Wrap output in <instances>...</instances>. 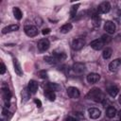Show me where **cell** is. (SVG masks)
<instances>
[{
  "instance_id": "obj_1",
  "label": "cell",
  "mask_w": 121,
  "mask_h": 121,
  "mask_svg": "<svg viewBox=\"0 0 121 121\" xmlns=\"http://www.w3.org/2000/svg\"><path fill=\"white\" fill-rule=\"evenodd\" d=\"M88 96H89L92 100H94V101H95V102H103V100L106 98L104 93H103L99 88H94V89H92V90L90 91Z\"/></svg>"
},
{
  "instance_id": "obj_2",
  "label": "cell",
  "mask_w": 121,
  "mask_h": 121,
  "mask_svg": "<svg viewBox=\"0 0 121 121\" xmlns=\"http://www.w3.org/2000/svg\"><path fill=\"white\" fill-rule=\"evenodd\" d=\"M1 90H2V95H3L4 101H5V106L8 108V107H9V100H10V97H11V93H10L9 87L7 86V84L5 82L2 84Z\"/></svg>"
},
{
  "instance_id": "obj_3",
  "label": "cell",
  "mask_w": 121,
  "mask_h": 121,
  "mask_svg": "<svg viewBox=\"0 0 121 121\" xmlns=\"http://www.w3.org/2000/svg\"><path fill=\"white\" fill-rule=\"evenodd\" d=\"M50 46V42L48 39H41L39 42H38V44H37V47L39 49L40 52H45Z\"/></svg>"
},
{
  "instance_id": "obj_4",
  "label": "cell",
  "mask_w": 121,
  "mask_h": 121,
  "mask_svg": "<svg viewBox=\"0 0 121 121\" xmlns=\"http://www.w3.org/2000/svg\"><path fill=\"white\" fill-rule=\"evenodd\" d=\"M24 31L28 37H35L38 34V28L35 26L32 25H27L24 27Z\"/></svg>"
},
{
  "instance_id": "obj_5",
  "label": "cell",
  "mask_w": 121,
  "mask_h": 121,
  "mask_svg": "<svg viewBox=\"0 0 121 121\" xmlns=\"http://www.w3.org/2000/svg\"><path fill=\"white\" fill-rule=\"evenodd\" d=\"M111 10V4L108 1H104L100 3L97 7V12L98 13H108Z\"/></svg>"
},
{
  "instance_id": "obj_6",
  "label": "cell",
  "mask_w": 121,
  "mask_h": 121,
  "mask_svg": "<svg viewBox=\"0 0 121 121\" xmlns=\"http://www.w3.org/2000/svg\"><path fill=\"white\" fill-rule=\"evenodd\" d=\"M73 71L76 73V74H78V75H81L83 74L85 71H86V66L84 63L82 62H76L73 64V67H72Z\"/></svg>"
},
{
  "instance_id": "obj_7",
  "label": "cell",
  "mask_w": 121,
  "mask_h": 121,
  "mask_svg": "<svg viewBox=\"0 0 121 121\" xmlns=\"http://www.w3.org/2000/svg\"><path fill=\"white\" fill-rule=\"evenodd\" d=\"M85 44V41L82 38H77L74 39L72 42V48L74 50H80Z\"/></svg>"
},
{
  "instance_id": "obj_8",
  "label": "cell",
  "mask_w": 121,
  "mask_h": 121,
  "mask_svg": "<svg viewBox=\"0 0 121 121\" xmlns=\"http://www.w3.org/2000/svg\"><path fill=\"white\" fill-rule=\"evenodd\" d=\"M115 29H116V26L112 21H106V23L104 24V30L108 34H113L115 32Z\"/></svg>"
},
{
  "instance_id": "obj_9",
  "label": "cell",
  "mask_w": 121,
  "mask_h": 121,
  "mask_svg": "<svg viewBox=\"0 0 121 121\" xmlns=\"http://www.w3.org/2000/svg\"><path fill=\"white\" fill-rule=\"evenodd\" d=\"M67 95L71 97V98H78L79 97V95H80V93H79V91H78V88H76V87H68L67 88Z\"/></svg>"
},
{
  "instance_id": "obj_10",
  "label": "cell",
  "mask_w": 121,
  "mask_h": 121,
  "mask_svg": "<svg viewBox=\"0 0 121 121\" xmlns=\"http://www.w3.org/2000/svg\"><path fill=\"white\" fill-rule=\"evenodd\" d=\"M104 44L105 43L101 39H96V40H94L93 42H91L90 46L95 50H100V49H102Z\"/></svg>"
},
{
  "instance_id": "obj_11",
  "label": "cell",
  "mask_w": 121,
  "mask_h": 121,
  "mask_svg": "<svg viewBox=\"0 0 121 121\" xmlns=\"http://www.w3.org/2000/svg\"><path fill=\"white\" fill-rule=\"evenodd\" d=\"M88 113H89L90 118H92V119H97L100 116L101 112L97 108H89L88 109Z\"/></svg>"
},
{
  "instance_id": "obj_12",
  "label": "cell",
  "mask_w": 121,
  "mask_h": 121,
  "mask_svg": "<svg viewBox=\"0 0 121 121\" xmlns=\"http://www.w3.org/2000/svg\"><path fill=\"white\" fill-rule=\"evenodd\" d=\"M86 79L89 83H96L100 79V75L96 73H90L87 75Z\"/></svg>"
},
{
  "instance_id": "obj_13",
  "label": "cell",
  "mask_w": 121,
  "mask_h": 121,
  "mask_svg": "<svg viewBox=\"0 0 121 121\" xmlns=\"http://www.w3.org/2000/svg\"><path fill=\"white\" fill-rule=\"evenodd\" d=\"M38 88H39V84L36 80H29L28 82V85H27V90L29 91V93L31 94H35L37 91H38Z\"/></svg>"
},
{
  "instance_id": "obj_14",
  "label": "cell",
  "mask_w": 121,
  "mask_h": 121,
  "mask_svg": "<svg viewBox=\"0 0 121 121\" xmlns=\"http://www.w3.org/2000/svg\"><path fill=\"white\" fill-rule=\"evenodd\" d=\"M120 64H121V60L120 59H115V60H113L112 61L110 62V64H109V70L112 71V72H115L119 68Z\"/></svg>"
},
{
  "instance_id": "obj_15",
  "label": "cell",
  "mask_w": 121,
  "mask_h": 121,
  "mask_svg": "<svg viewBox=\"0 0 121 121\" xmlns=\"http://www.w3.org/2000/svg\"><path fill=\"white\" fill-rule=\"evenodd\" d=\"M18 29H19V26L13 24V25H9V26H5L2 29V33L3 34H7V33H9V32H12V31H16Z\"/></svg>"
},
{
  "instance_id": "obj_16",
  "label": "cell",
  "mask_w": 121,
  "mask_h": 121,
  "mask_svg": "<svg viewBox=\"0 0 121 121\" xmlns=\"http://www.w3.org/2000/svg\"><path fill=\"white\" fill-rule=\"evenodd\" d=\"M52 56H53V58H54V60H55L56 62L62 61V60H64L66 59V54H65L64 52H59V53H57V52L55 51Z\"/></svg>"
},
{
  "instance_id": "obj_17",
  "label": "cell",
  "mask_w": 121,
  "mask_h": 121,
  "mask_svg": "<svg viewBox=\"0 0 121 121\" xmlns=\"http://www.w3.org/2000/svg\"><path fill=\"white\" fill-rule=\"evenodd\" d=\"M13 66H14V71H15V73H16L18 76L22 77V76H23V69H22L21 64H20V62L18 61L17 59H13Z\"/></svg>"
},
{
  "instance_id": "obj_18",
  "label": "cell",
  "mask_w": 121,
  "mask_h": 121,
  "mask_svg": "<svg viewBox=\"0 0 121 121\" xmlns=\"http://www.w3.org/2000/svg\"><path fill=\"white\" fill-rule=\"evenodd\" d=\"M107 92H108V94H109L112 97H114V96L117 95V94H118V92H119V89H118L115 85H110V86L107 87Z\"/></svg>"
},
{
  "instance_id": "obj_19",
  "label": "cell",
  "mask_w": 121,
  "mask_h": 121,
  "mask_svg": "<svg viewBox=\"0 0 121 121\" xmlns=\"http://www.w3.org/2000/svg\"><path fill=\"white\" fill-rule=\"evenodd\" d=\"M45 89L47 91H59L60 89V86L58 84V83H52V82H48L46 85H45Z\"/></svg>"
},
{
  "instance_id": "obj_20",
  "label": "cell",
  "mask_w": 121,
  "mask_h": 121,
  "mask_svg": "<svg viewBox=\"0 0 121 121\" xmlns=\"http://www.w3.org/2000/svg\"><path fill=\"white\" fill-rule=\"evenodd\" d=\"M116 109L112 106H109L107 107V110H106V115L109 117V118H113L115 115H116Z\"/></svg>"
},
{
  "instance_id": "obj_21",
  "label": "cell",
  "mask_w": 121,
  "mask_h": 121,
  "mask_svg": "<svg viewBox=\"0 0 121 121\" xmlns=\"http://www.w3.org/2000/svg\"><path fill=\"white\" fill-rule=\"evenodd\" d=\"M72 27H73L72 24L66 23V24H64V25H62V26H60V31L61 33H63V34H66V33H68L70 30H72Z\"/></svg>"
},
{
  "instance_id": "obj_22",
  "label": "cell",
  "mask_w": 121,
  "mask_h": 121,
  "mask_svg": "<svg viewBox=\"0 0 121 121\" xmlns=\"http://www.w3.org/2000/svg\"><path fill=\"white\" fill-rule=\"evenodd\" d=\"M92 20H93V23H94V26H100V22H101V19L98 15V13L95 12L92 14Z\"/></svg>"
},
{
  "instance_id": "obj_23",
  "label": "cell",
  "mask_w": 121,
  "mask_h": 121,
  "mask_svg": "<svg viewBox=\"0 0 121 121\" xmlns=\"http://www.w3.org/2000/svg\"><path fill=\"white\" fill-rule=\"evenodd\" d=\"M112 48H110V47H106V48L103 50V53H102V57H103V59H105V60L110 59L111 56H112Z\"/></svg>"
},
{
  "instance_id": "obj_24",
  "label": "cell",
  "mask_w": 121,
  "mask_h": 121,
  "mask_svg": "<svg viewBox=\"0 0 121 121\" xmlns=\"http://www.w3.org/2000/svg\"><path fill=\"white\" fill-rule=\"evenodd\" d=\"M13 15H14V17H15L17 20H21L22 17H23V13H22L21 9H20L19 8H17V7L13 8Z\"/></svg>"
},
{
  "instance_id": "obj_25",
  "label": "cell",
  "mask_w": 121,
  "mask_h": 121,
  "mask_svg": "<svg viewBox=\"0 0 121 121\" xmlns=\"http://www.w3.org/2000/svg\"><path fill=\"white\" fill-rule=\"evenodd\" d=\"M44 95H45V96L50 100V101H54L55 99H56V95H55V93L53 92V91H45L44 92Z\"/></svg>"
},
{
  "instance_id": "obj_26",
  "label": "cell",
  "mask_w": 121,
  "mask_h": 121,
  "mask_svg": "<svg viewBox=\"0 0 121 121\" xmlns=\"http://www.w3.org/2000/svg\"><path fill=\"white\" fill-rule=\"evenodd\" d=\"M78 7H79V4H78V3L76 4V5H73V6L71 7V9H70V16H71V18L75 17V15H76V13H77V10H78Z\"/></svg>"
},
{
  "instance_id": "obj_27",
  "label": "cell",
  "mask_w": 121,
  "mask_h": 121,
  "mask_svg": "<svg viewBox=\"0 0 121 121\" xmlns=\"http://www.w3.org/2000/svg\"><path fill=\"white\" fill-rule=\"evenodd\" d=\"M43 60H44L47 63H50V64L56 63V61H55V60H54V58H53V56H46V57L43 58Z\"/></svg>"
},
{
  "instance_id": "obj_28",
  "label": "cell",
  "mask_w": 121,
  "mask_h": 121,
  "mask_svg": "<svg viewBox=\"0 0 121 121\" xmlns=\"http://www.w3.org/2000/svg\"><path fill=\"white\" fill-rule=\"evenodd\" d=\"M101 40L104 42V43H109L111 41H112V38L109 36V35H102V37H101Z\"/></svg>"
},
{
  "instance_id": "obj_29",
  "label": "cell",
  "mask_w": 121,
  "mask_h": 121,
  "mask_svg": "<svg viewBox=\"0 0 121 121\" xmlns=\"http://www.w3.org/2000/svg\"><path fill=\"white\" fill-rule=\"evenodd\" d=\"M113 14L115 17H121V9H119L118 8H115L114 9V11H113Z\"/></svg>"
},
{
  "instance_id": "obj_30",
  "label": "cell",
  "mask_w": 121,
  "mask_h": 121,
  "mask_svg": "<svg viewBox=\"0 0 121 121\" xmlns=\"http://www.w3.org/2000/svg\"><path fill=\"white\" fill-rule=\"evenodd\" d=\"M39 76H40L42 78H47V73H46L44 70H43V71H40V72H39Z\"/></svg>"
},
{
  "instance_id": "obj_31",
  "label": "cell",
  "mask_w": 121,
  "mask_h": 121,
  "mask_svg": "<svg viewBox=\"0 0 121 121\" xmlns=\"http://www.w3.org/2000/svg\"><path fill=\"white\" fill-rule=\"evenodd\" d=\"M6 72V65L4 64V62H1V68H0V74L4 75Z\"/></svg>"
},
{
  "instance_id": "obj_32",
  "label": "cell",
  "mask_w": 121,
  "mask_h": 121,
  "mask_svg": "<svg viewBox=\"0 0 121 121\" xmlns=\"http://www.w3.org/2000/svg\"><path fill=\"white\" fill-rule=\"evenodd\" d=\"M50 28H43V30H42V33L43 34V35H47V34H49L50 33Z\"/></svg>"
},
{
  "instance_id": "obj_33",
  "label": "cell",
  "mask_w": 121,
  "mask_h": 121,
  "mask_svg": "<svg viewBox=\"0 0 121 121\" xmlns=\"http://www.w3.org/2000/svg\"><path fill=\"white\" fill-rule=\"evenodd\" d=\"M34 102L36 103V105H37V107H38V108H41V107H42V102H41V100H40V99L35 98V99H34Z\"/></svg>"
},
{
  "instance_id": "obj_34",
  "label": "cell",
  "mask_w": 121,
  "mask_h": 121,
  "mask_svg": "<svg viewBox=\"0 0 121 121\" xmlns=\"http://www.w3.org/2000/svg\"><path fill=\"white\" fill-rule=\"evenodd\" d=\"M9 113H10V112H9L7 109H3V110H2V114H3L4 116H7V115H9Z\"/></svg>"
},
{
  "instance_id": "obj_35",
  "label": "cell",
  "mask_w": 121,
  "mask_h": 121,
  "mask_svg": "<svg viewBox=\"0 0 121 121\" xmlns=\"http://www.w3.org/2000/svg\"><path fill=\"white\" fill-rule=\"evenodd\" d=\"M67 120H68V121H77V119H75V118H73V117H71V116H69V117L67 118Z\"/></svg>"
},
{
  "instance_id": "obj_36",
  "label": "cell",
  "mask_w": 121,
  "mask_h": 121,
  "mask_svg": "<svg viewBox=\"0 0 121 121\" xmlns=\"http://www.w3.org/2000/svg\"><path fill=\"white\" fill-rule=\"evenodd\" d=\"M118 102H119V104H121V95H120L119 97H118Z\"/></svg>"
},
{
  "instance_id": "obj_37",
  "label": "cell",
  "mask_w": 121,
  "mask_h": 121,
  "mask_svg": "<svg viewBox=\"0 0 121 121\" xmlns=\"http://www.w3.org/2000/svg\"><path fill=\"white\" fill-rule=\"evenodd\" d=\"M119 117H120V120L119 121H121V111L119 112Z\"/></svg>"
},
{
  "instance_id": "obj_38",
  "label": "cell",
  "mask_w": 121,
  "mask_h": 121,
  "mask_svg": "<svg viewBox=\"0 0 121 121\" xmlns=\"http://www.w3.org/2000/svg\"><path fill=\"white\" fill-rule=\"evenodd\" d=\"M118 121H119V120H118Z\"/></svg>"
}]
</instances>
